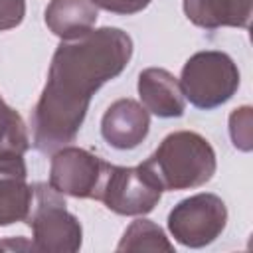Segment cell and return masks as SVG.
<instances>
[{
	"instance_id": "6da1fadb",
	"label": "cell",
	"mask_w": 253,
	"mask_h": 253,
	"mask_svg": "<svg viewBox=\"0 0 253 253\" xmlns=\"http://www.w3.org/2000/svg\"><path fill=\"white\" fill-rule=\"evenodd\" d=\"M130 53V38L117 28L91 30L57 47L32 119L40 152H53L75 138L91 95L125 69Z\"/></svg>"
},
{
	"instance_id": "7a4b0ae2",
	"label": "cell",
	"mask_w": 253,
	"mask_h": 253,
	"mask_svg": "<svg viewBox=\"0 0 253 253\" xmlns=\"http://www.w3.org/2000/svg\"><path fill=\"white\" fill-rule=\"evenodd\" d=\"M142 164L156 176L162 190H182L200 186L211 178L215 154L200 134L174 132Z\"/></svg>"
},
{
	"instance_id": "3957f363",
	"label": "cell",
	"mask_w": 253,
	"mask_h": 253,
	"mask_svg": "<svg viewBox=\"0 0 253 253\" xmlns=\"http://www.w3.org/2000/svg\"><path fill=\"white\" fill-rule=\"evenodd\" d=\"M239 85V71L221 51H202L190 57L182 69L180 89L200 109L225 103Z\"/></svg>"
},
{
	"instance_id": "277c9868",
	"label": "cell",
	"mask_w": 253,
	"mask_h": 253,
	"mask_svg": "<svg viewBox=\"0 0 253 253\" xmlns=\"http://www.w3.org/2000/svg\"><path fill=\"white\" fill-rule=\"evenodd\" d=\"M162 186L156 176L144 166L121 168L109 164L99 198L117 213H146L160 200Z\"/></svg>"
},
{
	"instance_id": "5b68a950",
	"label": "cell",
	"mask_w": 253,
	"mask_h": 253,
	"mask_svg": "<svg viewBox=\"0 0 253 253\" xmlns=\"http://www.w3.org/2000/svg\"><path fill=\"white\" fill-rule=\"evenodd\" d=\"M168 225L182 243L204 245L223 229L225 206L211 194H198L172 210Z\"/></svg>"
},
{
	"instance_id": "8992f818",
	"label": "cell",
	"mask_w": 253,
	"mask_h": 253,
	"mask_svg": "<svg viewBox=\"0 0 253 253\" xmlns=\"http://www.w3.org/2000/svg\"><path fill=\"white\" fill-rule=\"evenodd\" d=\"M109 164L81 148H63L51 162V188L77 198H99Z\"/></svg>"
},
{
	"instance_id": "52a82bcc",
	"label": "cell",
	"mask_w": 253,
	"mask_h": 253,
	"mask_svg": "<svg viewBox=\"0 0 253 253\" xmlns=\"http://www.w3.org/2000/svg\"><path fill=\"white\" fill-rule=\"evenodd\" d=\"M148 113L130 99H121L109 107L103 117L101 132L115 148H134L148 132Z\"/></svg>"
},
{
	"instance_id": "ba28073f",
	"label": "cell",
	"mask_w": 253,
	"mask_h": 253,
	"mask_svg": "<svg viewBox=\"0 0 253 253\" xmlns=\"http://www.w3.org/2000/svg\"><path fill=\"white\" fill-rule=\"evenodd\" d=\"M26 168L20 154L0 156V225L28 217L34 188L24 184Z\"/></svg>"
},
{
	"instance_id": "9c48e42d",
	"label": "cell",
	"mask_w": 253,
	"mask_h": 253,
	"mask_svg": "<svg viewBox=\"0 0 253 253\" xmlns=\"http://www.w3.org/2000/svg\"><path fill=\"white\" fill-rule=\"evenodd\" d=\"M138 93L148 111L158 117H180L184 113V93L180 83L164 69H146L138 77Z\"/></svg>"
},
{
	"instance_id": "30bf717a",
	"label": "cell",
	"mask_w": 253,
	"mask_h": 253,
	"mask_svg": "<svg viewBox=\"0 0 253 253\" xmlns=\"http://www.w3.org/2000/svg\"><path fill=\"white\" fill-rule=\"evenodd\" d=\"M184 10L186 16L202 28H247L251 18V0H184Z\"/></svg>"
},
{
	"instance_id": "8fae6325",
	"label": "cell",
	"mask_w": 253,
	"mask_h": 253,
	"mask_svg": "<svg viewBox=\"0 0 253 253\" xmlns=\"http://www.w3.org/2000/svg\"><path fill=\"white\" fill-rule=\"evenodd\" d=\"M95 22L97 6L93 0H53L45 10V24L65 40L89 34Z\"/></svg>"
},
{
	"instance_id": "7c38bea8",
	"label": "cell",
	"mask_w": 253,
	"mask_h": 253,
	"mask_svg": "<svg viewBox=\"0 0 253 253\" xmlns=\"http://www.w3.org/2000/svg\"><path fill=\"white\" fill-rule=\"evenodd\" d=\"M28 148V134L16 111L0 99V156L22 154Z\"/></svg>"
},
{
	"instance_id": "4fadbf2b",
	"label": "cell",
	"mask_w": 253,
	"mask_h": 253,
	"mask_svg": "<svg viewBox=\"0 0 253 253\" xmlns=\"http://www.w3.org/2000/svg\"><path fill=\"white\" fill-rule=\"evenodd\" d=\"M24 18V0H0V30L14 28Z\"/></svg>"
},
{
	"instance_id": "5bb4252c",
	"label": "cell",
	"mask_w": 253,
	"mask_h": 253,
	"mask_svg": "<svg viewBox=\"0 0 253 253\" xmlns=\"http://www.w3.org/2000/svg\"><path fill=\"white\" fill-rule=\"evenodd\" d=\"M95 6H101L109 12H117V14H132L142 10L144 6H148L150 0H93Z\"/></svg>"
}]
</instances>
